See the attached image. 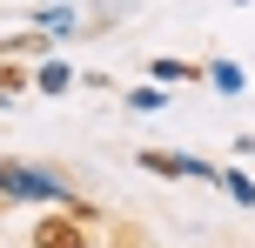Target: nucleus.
<instances>
[{
    "label": "nucleus",
    "mask_w": 255,
    "mask_h": 248,
    "mask_svg": "<svg viewBox=\"0 0 255 248\" xmlns=\"http://www.w3.org/2000/svg\"><path fill=\"white\" fill-rule=\"evenodd\" d=\"M34 248H88V228L67 215H47V222H34Z\"/></svg>",
    "instance_id": "nucleus-1"
},
{
    "label": "nucleus",
    "mask_w": 255,
    "mask_h": 248,
    "mask_svg": "<svg viewBox=\"0 0 255 248\" xmlns=\"http://www.w3.org/2000/svg\"><path fill=\"white\" fill-rule=\"evenodd\" d=\"M0 188H7V195H54V181H47V174H27V168H7V161H0Z\"/></svg>",
    "instance_id": "nucleus-2"
},
{
    "label": "nucleus",
    "mask_w": 255,
    "mask_h": 248,
    "mask_svg": "<svg viewBox=\"0 0 255 248\" xmlns=\"http://www.w3.org/2000/svg\"><path fill=\"white\" fill-rule=\"evenodd\" d=\"M141 168H154V174H202V161H188V155H141Z\"/></svg>",
    "instance_id": "nucleus-3"
}]
</instances>
